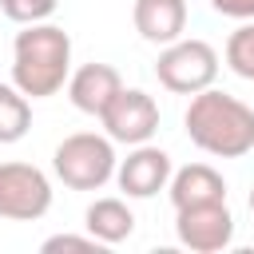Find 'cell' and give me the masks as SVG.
I'll return each mask as SVG.
<instances>
[{
    "instance_id": "11",
    "label": "cell",
    "mask_w": 254,
    "mask_h": 254,
    "mask_svg": "<svg viewBox=\"0 0 254 254\" xmlns=\"http://www.w3.org/2000/svg\"><path fill=\"white\" fill-rule=\"evenodd\" d=\"M131 20L147 44L167 48L187 32V0H135Z\"/></svg>"
},
{
    "instance_id": "18",
    "label": "cell",
    "mask_w": 254,
    "mask_h": 254,
    "mask_svg": "<svg viewBox=\"0 0 254 254\" xmlns=\"http://www.w3.org/2000/svg\"><path fill=\"white\" fill-rule=\"evenodd\" d=\"M250 214H254V187H250Z\"/></svg>"
},
{
    "instance_id": "7",
    "label": "cell",
    "mask_w": 254,
    "mask_h": 254,
    "mask_svg": "<svg viewBox=\"0 0 254 254\" xmlns=\"http://www.w3.org/2000/svg\"><path fill=\"white\" fill-rule=\"evenodd\" d=\"M175 238L190 254H218V250H226L234 242V214H230L226 198L175 210Z\"/></svg>"
},
{
    "instance_id": "1",
    "label": "cell",
    "mask_w": 254,
    "mask_h": 254,
    "mask_svg": "<svg viewBox=\"0 0 254 254\" xmlns=\"http://www.w3.org/2000/svg\"><path fill=\"white\" fill-rule=\"evenodd\" d=\"M183 127H187V139L202 155L242 159L254 151V107L218 87L190 95V103L183 111Z\"/></svg>"
},
{
    "instance_id": "8",
    "label": "cell",
    "mask_w": 254,
    "mask_h": 254,
    "mask_svg": "<svg viewBox=\"0 0 254 254\" xmlns=\"http://www.w3.org/2000/svg\"><path fill=\"white\" fill-rule=\"evenodd\" d=\"M175 167H171V155L155 143H139L127 151V159H119L115 167V183L127 198H151L159 190H167Z\"/></svg>"
},
{
    "instance_id": "14",
    "label": "cell",
    "mask_w": 254,
    "mask_h": 254,
    "mask_svg": "<svg viewBox=\"0 0 254 254\" xmlns=\"http://www.w3.org/2000/svg\"><path fill=\"white\" fill-rule=\"evenodd\" d=\"M226 67L242 79H254V20H246L242 28L230 32L226 40Z\"/></svg>"
},
{
    "instance_id": "2",
    "label": "cell",
    "mask_w": 254,
    "mask_h": 254,
    "mask_svg": "<svg viewBox=\"0 0 254 254\" xmlns=\"http://www.w3.org/2000/svg\"><path fill=\"white\" fill-rule=\"evenodd\" d=\"M71 75V36L48 20L24 24L12 40V83L28 99H48L67 87Z\"/></svg>"
},
{
    "instance_id": "13",
    "label": "cell",
    "mask_w": 254,
    "mask_h": 254,
    "mask_svg": "<svg viewBox=\"0 0 254 254\" xmlns=\"http://www.w3.org/2000/svg\"><path fill=\"white\" fill-rule=\"evenodd\" d=\"M32 131V99L16 83H0V143H20Z\"/></svg>"
},
{
    "instance_id": "4",
    "label": "cell",
    "mask_w": 254,
    "mask_h": 254,
    "mask_svg": "<svg viewBox=\"0 0 254 254\" xmlns=\"http://www.w3.org/2000/svg\"><path fill=\"white\" fill-rule=\"evenodd\" d=\"M155 79L175 95H198V91L214 87V79H218V52L206 40L179 36L175 44H167L159 52Z\"/></svg>"
},
{
    "instance_id": "10",
    "label": "cell",
    "mask_w": 254,
    "mask_h": 254,
    "mask_svg": "<svg viewBox=\"0 0 254 254\" xmlns=\"http://www.w3.org/2000/svg\"><path fill=\"white\" fill-rule=\"evenodd\" d=\"M167 194H171V206L183 210V206H202V202H222L226 198V179L222 171H214L210 163H187L171 175L167 183Z\"/></svg>"
},
{
    "instance_id": "16",
    "label": "cell",
    "mask_w": 254,
    "mask_h": 254,
    "mask_svg": "<svg viewBox=\"0 0 254 254\" xmlns=\"http://www.w3.org/2000/svg\"><path fill=\"white\" fill-rule=\"evenodd\" d=\"M44 254H56V250H103V242L95 238V234H52V238H44V246H40Z\"/></svg>"
},
{
    "instance_id": "12",
    "label": "cell",
    "mask_w": 254,
    "mask_h": 254,
    "mask_svg": "<svg viewBox=\"0 0 254 254\" xmlns=\"http://www.w3.org/2000/svg\"><path fill=\"white\" fill-rule=\"evenodd\" d=\"M83 226L87 234H95L103 246H115L123 238H131L135 230V214L123 198H95L87 210H83Z\"/></svg>"
},
{
    "instance_id": "15",
    "label": "cell",
    "mask_w": 254,
    "mask_h": 254,
    "mask_svg": "<svg viewBox=\"0 0 254 254\" xmlns=\"http://www.w3.org/2000/svg\"><path fill=\"white\" fill-rule=\"evenodd\" d=\"M60 0H0V12L12 20V24H40L56 12Z\"/></svg>"
},
{
    "instance_id": "3",
    "label": "cell",
    "mask_w": 254,
    "mask_h": 254,
    "mask_svg": "<svg viewBox=\"0 0 254 254\" xmlns=\"http://www.w3.org/2000/svg\"><path fill=\"white\" fill-rule=\"evenodd\" d=\"M119 155H115V139L103 131H75L67 139L56 143L52 151V171L67 190H103L115 179Z\"/></svg>"
},
{
    "instance_id": "17",
    "label": "cell",
    "mask_w": 254,
    "mask_h": 254,
    "mask_svg": "<svg viewBox=\"0 0 254 254\" xmlns=\"http://www.w3.org/2000/svg\"><path fill=\"white\" fill-rule=\"evenodd\" d=\"M210 8L218 16H230V20H254V0H210Z\"/></svg>"
},
{
    "instance_id": "5",
    "label": "cell",
    "mask_w": 254,
    "mask_h": 254,
    "mask_svg": "<svg viewBox=\"0 0 254 254\" xmlns=\"http://www.w3.org/2000/svg\"><path fill=\"white\" fill-rule=\"evenodd\" d=\"M52 210V179L36 163H0V218L36 222Z\"/></svg>"
},
{
    "instance_id": "9",
    "label": "cell",
    "mask_w": 254,
    "mask_h": 254,
    "mask_svg": "<svg viewBox=\"0 0 254 254\" xmlns=\"http://www.w3.org/2000/svg\"><path fill=\"white\" fill-rule=\"evenodd\" d=\"M119 91H123V75L111 64H83V67H75L67 75V99H71V107L83 111V115H95V119L107 111V103Z\"/></svg>"
},
{
    "instance_id": "6",
    "label": "cell",
    "mask_w": 254,
    "mask_h": 254,
    "mask_svg": "<svg viewBox=\"0 0 254 254\" xmlns=\"http://www.w3.org/2000/svg\"><path fill=\"white\" fill-rule=\"evenodd\" d=\"M99 123H103V131H107L115 143L139 147V143H151L155 131H159V103H155V95H147L143 87H123V91L107 103V111L99 115Z\"/></svg>"
}]
</instances>
